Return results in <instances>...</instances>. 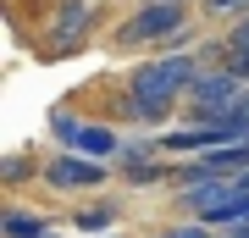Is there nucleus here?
Instances as JSON below:
<instances>
[{
    "label": "nucleus",
    "mask_w": 249,
    "mask_h": 238,
    "mask_svg": "<svg viewBox=\"0 0 249 238\" xmlns=\"http://www.w3.org/2000/svg\"><path fill=\"white\" fill-rule=\"evenodd\" d=\"M199 78V55H155V61L133 67V78H127V116H139V122H160L172 106H178V94H188Z\"/></svg>",
    "instance_id": "nucleus-1"
},
{
    "label": "nucleus",
    "mask_w": 249,
    "mask_h": 238,
    "mask_svg": "<svg viewBox=\"0 0 249 238\" xmlns=\"http://www.w3.org/2000/svg\"><path fill=\"white\" fill-rule=\"evenodd\" d=\"M183 205L205 227H238L249 221V183L244 177H199L183 188Z\"/></svg>",
    "instance_id": "nucleus-2"
},
{
    "label": "nucleus",
    "mask_w": 249,
    "mask_h": 238,
    "mask_svg": "<svg viewBox=\"0 0 249 238\" xmlns=\"http://www.w3.org/2000/svg\"><path fill=\"white\" fill-rule=\"evenodd\" d=\"M188 28V6L183 0H144V6L116 28V44H160V39H178Z\"/></svg>",
    "instance_id": "nucleus-3"
},
{
    "label": "nucleus",
    "mask_w": 249,
    "mask_h": 238,
    "mask_svg": "<svg viewBox=\"0 0 249 238\" xmlns=\"http://www.w3.org/2000/svg\"><path fill=\"white\" fill-rule=\"evenodd\" d=\"M55 139L67 144L72 155H89V161H111L122 144H116V133L111 128H100V122H78V116H55Z\"/></svg>",
    "instance_id": "nucleus-4"
},
{
    "label": "nucleus",
    "mask_w": 249,
    "mask_h": 238,
    "mask_svg": "<svg viewBox=\"0 0 249 238\" xmlns=\"http://www.w3.org/2000/svg\"><path fill=\"white\" fill-rule=\"evenodd\" d=\"M89 34H94V6H89V0H67V6L50 17V50L55 55L89 44Z\"/></svg>",
    "instance_id": "nucleus-5"
},
{
    "label": "nucleus",
    "mask_w": 249,
    "mask_h": 238,
    "mask_svg": "<svg viewBox=\"0 0 249 238\" xmlns=\"http://www.w3.org/2000/svg\"><path fill=\"white\" fill-rule=\"evenodd\" d=\"M45 183L50 188H100L106 183V161H89V155H55L45 161Z\"/></svg>",
    "instance_id": "nucleus-6"
},
{
    "label": "nucleus",
    "mask_w": 249,
    "mask_h": 238,
    "mask_svg": "<svg viewBox=\"0 0 249 238\" xmlns=\"http://www.w3.org/2000/svg\"><path fill=\"white\" fill-rule=\"evenodd\" d=\"M0 233H6V238H50V227H45L39 216H28V211H6Z\"/></svg>",
    "instance_id": "nucleus-7"
},
{
    "label": "nucleus",
    "mask_w": 249,
    "mask_h": 238,
    "mask_svg": "<svg viewBox=\"0 0 249 238\" xmlns=\"http://www.w3.org/2000/svg\"><path fill=\"white\" fill-rule=\"evenodd\" d=\"M111 221H116L111 205H94V211H78V233H106Z\"/></svg>",
    "instance_id": "nucleus-8"
},
{
    "label": "nucleus",
    "mask_w": 249,
    "mask_h": 238,
    "mask_svg": "<svg viewBox=\"0 0 249 238\" xmlns=\"http://www.w3.org/2000/svg\"><path fill=\"white\" fill-rule=\"evenodd\" d=\"M222 50H249V17H238V22L222 34Z\"/></svg>",
    "instance_id": "nucleus-9"
},
{
    "label": "nucleus",
    "mask_w": 249,
    "mask_h": 238,
    "mask_svg": "<svg viewBox=\"0 0 249 238\" xmlns=\"http://www.w3.org/2000/svg\"><path fill=\"white\" fill-rule=\"evenodd\" d=\"M211 17H249V0H205Z\"/></svg>",
    "instance_id": "nucleus-10"
},
{
    "label": "nucleus",
    "mask_w": 249,
    "mask_h": 238,
    "mask_svg": "<svg viewBox=\"0 0 249 238\" xmlns=\"http://www.w3.org/2000/svg\"><path fill=\"white\" fill-rule=\"evenodd\" d=\"M160 238H211V227L205 221H183V227H166Z\"/></svg>",
    "instance_id": "nucleus-11"
},
{
    "label": "nucleus",
    "mask_w": 249,
    "mask_h": 238,
    "mask_svg": "<svg viewBox=\"0 0 249 238\" xmlns=\"http://www.w3.org/2000/svg\"><path fill=\"white\" fill-rule=\"evenodd\" d=\"M244 183H249V172H244Z\"/></svg>",
    "instance_id": "nucleus-12"
}]
</instances>
